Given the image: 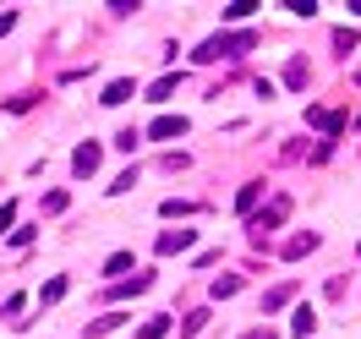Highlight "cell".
<instances>
[{"label":"cell","mask_w":361,"mask_h":339,"mask_svg":"<svg viewBox=\"0 0 361 339\" xmlns=\"http://www.w3.org/2000/svg\"><path fill=\"white\" fill-rule=\"evenodd\" d=\"M356 126H361V115H356Z\"/></svg>","instance_id":"obj_32"},{"label":"cell","mask_w":361,"mask_h":339,"mask_svg":"<svg viewBox=\"0 0 361 339\" xmlns=\"http://www.w3.org/2000/svg\"><path fill=\"white\" fill-rule=\"evenodd\" d=\"M290 328H295V334H301V339L312 334V328H317V317H312V307H295V317H290Z\"/></svg>","instance_id":"obj_14"},{"label":"cell","mask_w":361,"mask_h":339,"mask_svg":"<svg viewBox=\"0 0 361 339\" xmlns=\"http://www.w3.org/2000/svg\"><path fill=\"white\" fill-rule=\"evenodd\" d=\"M356 82H361V71H356Z\"/></svg>","instance_id":"obj_31"},{"label":"cell","mask_w":361,"mask_h":339,"mask_svg":"<svg viewBox=\"0 0 361 339\" xmlns=\"http://www.w3.org/2000/svg\"><path fill=\"white\" fill-rule=\"evenodd\" d=\"M312 247H317V235H312V230H307V235H290V241H285V257L295 263V257H307Z\"/></svg>","instance_id":"obj_9"},{"label":"cell","mask_w":361,"mask_h":339,"mask_svg":"<svg viewBox=\"0 0 361 339\" xmlns=\"http://www.w3.org/2000/svg\"><path fill=\"white\" fill-rule=\"evenodd\" d=\"M356 252H361V247H356Z\"/></svg>","instance_id":"obj_33"},{"label":"cell","mask_w":361,"mask_h":339,"mask_svg":"<svg viewBox=\"0 0 361 339\" xmlns=\"http://www.w3.org/2000/svg\"><path fill=\"white\" fill-rule=\"evenodd\" d=\"M241 339H274V328H252V334H241Z\"/></svg>","instance_id":"obj_29"},{"label":"cell","mask_w":361,"mask_h":339,"mask_svg":"<svg viewBox=\"0 0 361 339\" xmlns=\"http://www.w3.org/2000/svg\"><path fill=\"white\" fill-rule=\"evenodd\" d=\"M17 27V11H0V33H11Z\"/></svg>","instance_id":"obj_28"},{"label":"cell","mask_w":361,"mask_h":339,"mask_svg":"<svg viewBox=\"0 0 361 339\" xmlns=\"http://www.w3.org/2000/svg\"><path fill=\"white\" fill-rule=\"evenodd\" d=\"M285 219H290V197H274V203L263 208L257 219H252V241L263 247V235H269V230H279V225H285Z\"/></svg>","instance_id":"obj_2"},{"label":"cell","mask_w":361,"mask_h":339,"mask_svg":"<svg viewBox=\"0 0 361 339\" xmlns=\"http://www.w3.org/2000/svg\"><path fill=\"white\" fill-rule=\"evenodd\" d=\"M170 93H176V77H159L154 88H148V99H170Z\"/></svg>","instance_id":"obj_23"},{"label":"cell","mask_w":361,"mask_h":339,"mask_svg":"<svg viewBox=\"0 0 361 339\" xmlns=\"http://www.w3.org/2000/svg\"><path fill=\"white\" fill-rule=\"evenodd\" d=\"M290 295H295V285H274V290L263 295V312H279V307H285Z\"/></svg>","instance_id":"obj_13"},{"label":"cell","mask_w":361,"mask_h":339,"mask_svg":"<svg viewBox=\"0 0 361 339\" xmlns=\"http://www.w3.org/2000/svg\"><path fill=\"white\" fill-rule=\"evenodd\" d=\"M192 241H197L192 230H164V235H159V257H170V252H186Z\"/></svg>","instance_id":"obj_5"},{"label":"cell","mask_w":361,"mask_h":339,"mask_svg":"<svg viewBox=\"0 0 361 339\" xmlns=\"http://www.w3.org/2000/svg\"><path fill=\"white\" fill-rule=\"evenodd\" d=\"M148 137H159V142H170V137H186V115H159L154 126H148Z\"/></svg>","instance_id":"obj_4"},{"label":"cell","mask_w":361,"mask_h":339,"mask_svg":"<svg viewBox=\"0 0 361 339\" xmlns=\"http://www.w3.org/2000/svg\"><path fill=\"white\" fill-rule=\"evenodd\" d=\"M126 99H132V82H126V77H121V82H110V88H104V99H99V104H126Z\"/></svg>","instance_id":"obj_12"},{"label":"cell","mask_w":361,"mask_h":339,"mask_svg":"<svg viewBox=\"0 0 361 339\" xmlns=\"http://www.w3.org/2000/svg\"><path fill=\"white\" fill-rule=\"evenodd\" d=\"M170 334V317H148L142 328H137V339H164Z\"/></svg>","instance_id":"obj_16"},{"label":"cell","mask_w":361,"mask_h":339,"mask_svg":"<svg viewBox=\"0 0 361 339\" xmlns=\"http://www.w3.org/2000/svg\"><path fill=\"white\" fill-rule=\"evenodd\" d=\"M247 49H257V33H252V27H241V33H214L208 44H197V61L214 66V61H235V55H247Z\"/></svg>","instance_id":"obj_1"},{"label":"cell","mask_w":361,"mask_h":339,"mask_svg":"<svg viewBox=\"0 0 361 339\" xmlns=\"http://www.w3.org/2000/svg\"><path fill=\"white\" fill-rule=\"evenodd\" d=\"M307 126H317L323 137H339V132H345V115H334V110H317V104H312V110H307Z\"/></svg>","instance_id":"obj_3"},{"label":"cell","mask_w":361,"mask_h":339,"mask_svg":"<svg viewBox=\"0 0 361 339\" xmlns=\"http://www.w3.org/2000/svg\"><path fill=\"white\" fill-rule=\"evenodd\" d=\"M350 11H356V17H361V0H350Z\"/></svg>","instance_id":"obj_30"},{"label":"cell","mask_w":361,"mask_h":339,"mask_svg":"<svg viewBox=\"0 0 361 339\" xmlns=\"http://www.w3.org/2000/svg\"><path fill=\"white\" fill-rule=\"evenodd\" d=\"M257 197H263V181H247L241 192H235V208H241V214H252V208H257Z\"/></svg>","instance_id":"obj_10"},{"label":"cell","mask_w":361,"mask_h":339,"mask_svg":"<svg viewBox=\"0 0 361 339\" xmlns=\"http://www.w3.org/2000/svg\"><path fill=\"white\" fill-rule=\"evenodd\" d=\"M235 290H241V273H225V279H214V301H230Z\"/></svg>","instance_id":"obj_15"},{"label":"cell","mask_w":361,"mask_h":339,"mask_svg":"<svg viewBox=\"0 0 361 339\" xmlns=\"http://www.w3.org/2000/svg\"><path fill=\"white\" fill-rule=\"evenodd\" d=\"M252 11H257V0H230V6L219 11V17H225V23H247Z\"/></svg>","instance_id":"obj_11"},{"label":"cell","mask_w":361,"mask_h":339,"mask_svg":"<svg viewBox=\"0 0 361 339\" xmlns=\"http://www.w3.org/2000/svg\"><path fill=\"white\" fill-rule=\"evenodd\" d=\"M71 170H77V175H93V170H99V142H82V148L71 154Z\"/></svg>","instance_id":"obj_6"},{"label":"cell","mask_w":361,"mask_h":339,"mask_svg":"<svg viewBox=\"0 0 361 339\" xmlns=\"http://www.w3.org/2000/svg\"><path fill=\"white\" fill-rule=\"evenodd\" d=\"M148 285H154V279H148V273H132V279H115V301H126V295H142V290H148Z\"/></svg>","instance_id":"obj_7"},{"label":"cell","mask_w":361,"mask_h":339,"mask_svg":"<svg viewBox=\"0 0 361 339\" xmlns=\"http://www.w3.org/2000/svg\"><path fill=\"white\" fill-rule=\"evenodd\" d=\"M137 142H142V132H132V126H126V132H121V137H115V148H126V154H132V148H137Z\"/></svg>","instance_id":"obj_25"},{"label":"cell","mask_w":361,"mask_h":339,"mask_svg":"<svg viewBox=\"0 0 361 339\" xmlns=\"http://www.w3.org/2000/svg\"><path fill=\"white\" fill-rule=\"evenodd\" d=\"M61 295H66V279H49L44 290H39V301H44V307H55V301H61Z\"/></svg>","instance_id":"obj_20"},{"label":"cell","mask_w":361,"mask_h":339,"mask_svg":"<svg viewBox=\"0 0 361 339\" xmlns=\"http://www.w3.org/2000/svg\"><path fill=\"white\" fill-rule=\"evenodd\" d=\"M121 323H126V317H121V312H110V317H99V323H93L88 334H93V339H99V334H115V328H121Z\"/></svg>","instance_id":"obj_19"},{"label":"cell","mask_w":361,"mask_h":339,"mask_svg":"<svg viewBox=\"0 0 361 339\" xmlns=\"http://www.w3.org/2000/svg\"><path fill=\"white\" fill-rule=\"evenodd\" d=\"M203 323H208V312L197 307V312H186V323H180V334L192 339V334H203Z\"/></svg>","instance_id":"obj_17"},{"label":"cell","mask_w":361,"mask_h":339,"mask_svg":"<svg viewBox=\"0 0 361 339\" xmlns=\"http://www.w3.org/2000/svg\"><path fill=\"white\" fill-rule=\"evenodd\" d=\"M334 49L350 55V49H356V27H334Z\"/></svg>","instance_id":"obj_18"},{"label":"cell","mask_w":361,"mask_h":339,"mask_svg":"<svg viewBox=\"0 0 361 339\" xmlns=\"http://www.w3.org/2000/svg\"><path fill=\"white\" fill-rule=\"evenodd\" d=\"M44 214H66V192H49V197H44Z\"/></svg>","instance_id":"obj_26"},{"label":"cell","mask_w":361,"mask_h":339,"mask_svg":"<svg viewBox=\"0 0 361 339\" xmlns=\"http://www.w3.org/2000/svg\"><path fill=\"white\" fill-rule=\"evenodd\" d=\"M159 214H164V219H180V214H192V203H176V197H164V203H159Z\"/></svg>","instance_id":"obj_21"},{"label":"cell","mask_w":361,"mask_h":339,"mask_svg":"<svg viewBox=\"0 0 361 339\" xmlns=\"http://www.w3.org/2000/svg\"><path fill=\"white\" fill-rule=\"evenodd\" d=\"M307 77H312V71H307V61H301V55H290V61H285V88H307Z\"/></svg>","instance_id":"obj_8"},{"label":"cell","mask_w":361,"mask_h":339,"mask_svg":"<svg viewBox=\"0 0 361 339\" xmlns=\"http://www.w3.org/2000/svg\"><path fill=\"white\" fill-rule=\"evenodd\" d=\"M285 11H295V17H312L317 0H285Z\"/></svg>","instance_id":"obj_24"},{"label":"cell","mask_w":361,"mask_h":339,"mask_svg":"<svg viewBox=\"0 0 361 339\" xmlns=\"http://www.w3.org/2000/svg\"><path fill=\"white\" fill-rule=\"evenodd\" d=\"M126 269H132V252H115L110 263H104V273H126Z\"/></svg>","instance_id":"obj_22"},{"label":"cell","mask_w":361,"mask_h":339,"mask_svg":"<svg viewBox=\"0 0 361 339\" xmlns=\"http://www.w3.org/2000/svg\"><path fill=\"white\" fill-rule=\"evenodd\" d=\"M11 219H17V203H0V230L11 225Z\"/></svg>","instance_id":"obj_27"}]
</instances>
